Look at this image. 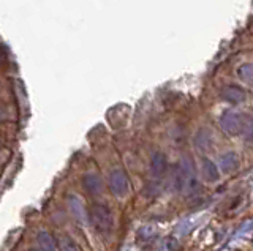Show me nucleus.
Listing matches in <instances>:
<instances>
[{
  "label": "nucleus",
  "instance_id": "11",
  "mask_svg": "<svg viewBox=\"0 0 253 251\" xmlns=\"http://www.w3.org/2000/svg\"><path fill=\"white\" fill-rule=\"evenodd\" d=\"M60 248H62V251H79L78 247H76V243L70 237H63L60 240Z\"/></svg>",
  "mask_w": 253,
  "mask_h": 251
},
{
  "label": "nucleus",
  "instance_id": "5",
  "mask_svg": "<svg viewBox=\"0 0 253 251\" xmlns=\"http://www.w3.org/2000/svg\"><path fill=\"white\" fill-rule=\"evenodd\" d=\"M168 161H166V156L160 152H157L154 156H152V163H150V171H152V174L155 177H162L165 174V171H166V164Z\"/></svg>",
  "mask_w": 253,
  "mask_h": 251
},
{
  "label": "nucleus",
  "instance_id": "1",
  "mask_svg": "<svg viewBox=\"0 0 253 251\" xmlns=\"http://www.w3.org/2000/svg\"><path fill=\"white\" fill-rule=\"evenodd\" d=\"M89 218L92 226L101 234H109L114 227V218L108 206L105 204H92L89 209Z\"/></svg>",
  "mask_w": 253,
  "mask_h": 251
},
{
  "label": "nucleus",
  "instance_id": "10",
  "mask_svg": "<svg viewBox=\"0 0 253 251\" xmlns=\"http://www.w3.org/2000/svg\"><path fill=\"white\" fill-rule=\"evenodd\" d=\"M237 74H239V77L245 84L253 85V64H245V65L239 67Z\"/></svg>",
  "mask_w": 253,
  "mask_h": 251
},
{
  "label": "nucleus",
  "instance_id": "2",
  "mask_svg": "<svg viewBox=\"0 0 253 251\" xmlns=\"http://www.w3.org/2000/svg\"><path fill=\"white\" fill-rule=\"evenodd\" d=\"M220 125H221V128L231 136H239L247 130L244 117L237 112H225L220 117Z\"/></svg>",
  "mask_w": 253,
  "mask_h": 251
},
{
  "label": "nucleus",
  "instance_id": "8",
  "mask_svg": "<svg viewBox=\"0 0 253 251\" xmlns=\"http://www.w3.org/2000/svg\"><path fill=\"white\" fill-rule=\"evenodd\" d=\"M203 174H204V179L208 180V182H217L218 177H220L217 164L213 161H211L209 158L203 160Z\"/></svg>",
  "mask_w": 253,
  "mask_h": 251
},
{
  "label": "nucleus",
  "instance_id": "7",
  "mask_svg": "<svg viewBox=\"0 0 253 251\" xmlns=\"http://www.w3.org/2000/svg\"><path fill=\"white\" fill-rule=\"evenodd\" d=\"M83 186L85 188L87 193L90 194H98L101 191V180L95 174H87L83 179Z\"/></svg>",
  "mask_w": 253,
  "mask_h": 251
},
{
  "label": "nucleus",
  "instance_id": "4",
  "mask_svg": "<svg viewBox=\"0 0 253 251\" xmlns=\"http://www.w3.org/2000/svg\"><path fill=\"white\" fill-rule=\"evenodd\" d=\"M220 97L223 98L226 103H231V105H241L245 101L247 98V93L242 87L236 84H229V85H225L223 89L220 90Z\"/></svg>",
  "mask_w": 253,
  "mask_h": 251
},
{
  "label": "nucleus",
  "instance_id": "13",
  "mask_svg": "<svg viewBox=\"0 0 253 251\" xmlns=\"http://www.w3.org/2000/svg\"><path fill=\"white\" fill-rule=\"evenodd\" d=\"M2 59H3V57H2V54H0V62H2Z\"/></svg>",
  "mask_w": 253,
  "mask_h": 251
},
{
  "label": "nucleus",
  "instance_id": "9",
  "mask_svg": "<svg viewBox=\"0 0 253 251\" xmlns=\"http://www.w3.org/2000/svg\"><path fill=\"white\" fill-rule=\"evenodd\" d=\"M220 166L223 168V171L226 172V174H229V172H234L237 169V166H239V160H237V156L234 153H226V155L221 156Z\"/></svg>",
  "mask_w": 253,
  "mask_h": 251
},
{
  "label": "nucleus",
  "instance_id": "6",
  "mask_svg": "<svg viewBox=\"0 0 253 251\" xmlns=\"http://www.w3.org/2000/svg\"><path fill=\"white\" fill-rule=\"evenodd\" d=\"M37 242L42 251H55V240L47 231H40L37 234Z\"/></svg>",
  "mask_w": 253,
  "mask_h": 251
},
{
  "label": "nucleus",
  "instance_id": "3",
  "mask_svg": "<svg viewBox=\"0 0 253 251\" xmlns=\"http://www.w3.org/2000/svg\"><path fill=\"white\" fill-rule=\"evenodd\" d=\"M109 188L111 193L117 198H124L130 191V182L128 177L124 171H113L109 176Z\"/></svg>",
  "mask_w": 253,
  "mask_h": 251
},
{
  "label": "nucleus",
  "instance_id": "12",
  "mask_svg": "<svg viewBox=\"0 0 253 251\" xmlns=\"http://www.w3.org/2000/svg\"><path fill=\"white\" fill-rule=\"evenodd\" d=\"M247 130H249V136L253 139V122H252V123L249 125V127H247Z\"/></svg>",
  "mask_w": 253,
  "mask_h": 251
},
{
  "label": "nucleus",
  "instance_id": "14",
  "mask_svg": "<svg viewBox=\"0 0 253 251\" xmlns=\"http://www.w3.org/2000/svg\"><path fill=\"white\" fill-rule=\"evenodd\" d=\"M30 251H38V250H30Z\"/></svg>",
  "mask_w": 253,
  "mask_h": 251
}]
</instances>
